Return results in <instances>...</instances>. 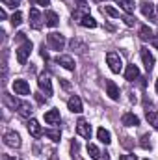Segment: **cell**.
Listing matches in <instances>:
<instances>
[{"label": "cell", "mask_w": 158, "mask_h": 160, "mask_svg": "<svg viewBox=\"0 0 158 160\" xmlns=\"http://www.w3.org/2000/svg\"><path fill=\"white\" fill-rule=\"evenodd\" d=\"M106 63L110 65V71H112V73H121V69H123V62H121L119 54L114 52V50L106 54Z\"/></svg>", "instance_id": "6da1fadb"}, {"label": "cell", "mask_w": 158, "mask_h": 160, "mask_svg": "<svg viewBox=\"0 0 158 160\" xmlns=\"http://www.w3.org/2000/svg\"><path fill=\"white\" fill-rule=\"evenodd\" d=\"M30 52H32V41L26 39L19 48H17V62H19L21 65H24L26 60H28V56H30Z\"/></svg>", "instance_id": "7a4b0ae2"}, {"label": "cell", "mask_w": 158, "mask_h": 160, "mask_svg": "<svg viewBox=\"0 0 158 160\" xmlns=\"http://www.w3.org/2000/svg\"><path fill=\"white\" fill-rule=\"evenodd\" d=\"M48 45L54 48V50H63V47H65V38L62 36V34H58V32H50L48 34Z\"/></svg>", "instance_id": "3957f363"}, {"label": "cell", "mask_w": 158, "mask_h": 160, "mask_svg": "<svg viewBox=\"0 0 158 160\" xmlns=\"http://www.w3.org/2000/svg\"><path fill=\"white\" fill-rule=\"evenodd\" d=\"M4 143H6L7 147L17 149V147H21V136H19L17 132H13V130H7V132L4 134Z\"/></svg>", "instance_id": "277c9868"}, {"label": "cell", "mask_w": 158, "mask_h": 160, "mask_svg": "<svg viewBox=\"0 0 158 160\" xmlns=\"http://www.w3.org/2000/svg\"><path fill=\"white\" fill-rule=\"evenodd\" d=\"M37 86H39L41 91H45V95H52V82H50V77L48 75H39L37 78Z\"/></svg>", "instance_id": "5b68a950"}, {"label": "cell", "mask_w": 158, "mask_h": 160, "mask_svg": "<svg viewBox=\"0 0 158 160\" xmlns=\"http://www.w3.org/2000/svg\"><path fill=\"white\" fill-rule=\"evenodd\" d=\"M43 19H45V17H41V13H39L37 8H32V9H30V26H32L34 30H39L41 28Z\"/></svg>", "instance_id": "8992f818"}, {"label": "cell", "mask_w": 158, "mask_h": 160, "mask_svg": "<svg viewBox=\"0 0 158 160\" xmlns=\"http://www.w3.org/2000/svg\"><path fill=\"white\" fill-rule=\"evenodd\" d=\"M140 54H141V60H143V63H145L147 73H151V69H153V65H155V58H153V54H151L149 48H145V47L140 48Z\"/></svg>", "instance_id": "52a82bcc"}, {"label": "cell", "mask_w": 158, "mask_h": 160, "mask_svg": "<svg viewBox=\"0 0 158 160\" xmlns=\"http://www.w3.org/2000/svg\"><path fill=\"white\" fill-rule=\"evenodd\" d=\"M77 132H78L82 138L89 140V138H91V125H89L86 119H80L78 123H77Z\"/></svg>", "instance_id": "ba28073f"}, {"label": "cell", "mask_w": 158, "mask_h": 160, "mask_svg": "<svg viewBox=\"0 0 158 160\" xmlns=\"http://www.w3.org/2000/svg\"><path fill=\"white\" fill-rule=\"evenodd\" d=\"M13 89H15V93L17 95H30V86H28V82L26 80H15L13 82Z\"/></svg>", "instance_id": "9c48e42d"}, {"label": "cell", "mask_w": 158, "mask_h": 160, "mask_svg": "<svg viewBox=\"0 0 158 160\" xmlns=\"http://www.w3.org/2000/svg\"><path fill=\"white\" fill-rule=\"evenodd\" d=\"M121 123H123L125 127H138V125H140V118L134 116V114H130V112H126V114L121 118Z\"/></svg>", "instance_id": "30bf717a"}, {"label": "cell", "mask_w": 158, "mask_h": 160, "mask_svg": "<svg viewBox=\"0 0 158 160\" xmlns=\"http://www.w3.org/2000/svg\"><path fill=\"white\" fill-rule=\"evenodd\" d=\"M28 132H30L34 138H41V136H43V128H41V125L36 119L28 121Z\"/></svg>", "instance_id": "8fae6325"}, {"label": "cell", "mask_w": 158, "mask_h": 160, "mask_svg": "<svg viewBox=\"0 0 158 160\" xmlns=\"http://www.w3.org/2000/svg\"><path fill=\"white\" fill-rule=\"evenodd\" d=\"M67 106H69V110H71V112H75V114H80V112H82V101H80V97L73 95V97L67 101Z\"/></svg>", "instance_id": "7c38bea8"}, {"label": "cell", "mask_w": 158, "mask_h": 160, "mask_svg": "<svg viewBox=\"0 0 158 160\" xmlns=\"http://www.w3.org/2000/svg\"><path fill=\"white\" fill-rule=\"evenodd\" d=\"M87 11H89V8H87V6H86L84 2H80V4H78V8H77V9L73 11V19L80 22V21H82V19H84V17L87 15Z\"/></svg>", "instance_id": "4fadbf2b"}, {"label": "cell", "mask_w": 158, "mask_h": 160, "mask_svg": "<svg viewBox=\"0 0 158 160\" xmlns=\"http://www.w3.org/2000/svg\"><path fill=\"white\" fill-rule=\"evenodd\" d=\"M56 62H58L62 67H65L67 71H75V62H73V58H71V56H58V58H56Z\"/></svg>", "instance_id": "5bb4252c"}, {"label": "cell", "mask_w": 158, "mask_h": 160, "mask_svg": "<svg viewBox=\"0 0 158 160\" xmlns=\"http://www.w3.org/2000/svg\"><path fill=\"white\" fill-rule=\"evenodd\" d=\"M60 119H62V118H60V110H56V108H54V110H48V112L45 114V121H47L48 125H58Z\"/></svg>", "instance_id": "9a60e30c"}, {"label": "cell", "mask_w": 158, "mask_h": 160, "mask_svg": "<svg viewBox=\"0 0 158 160\" xmlns=\"http://www.w3.org/2000/svg\"><path fill=\"white\" fill-rule=\"evenodd\" d=\"M58 22H60V17H58L54 11H47V13H45V24H47V26L54 28V26H58Z\"/></svg>", "instance_id": "2e32d148"}, {"label": "cell", "mask_w": 158, "mask_h": 160, "mask_svg": "<svg viewBox=\"0 0 158 160\" xmlns=\"http://www.w3.org/2000/svg\"><path fill=\"white\" fill-rule=\"evenodd\" d=\"M106 93L110 95V99L117 101V99H119V88L116 86V82H112V80H108V82H106Z\"/></svg>", "instance_id": "e0dca14e"}, {"label": "cell", "mask_w": 158, "mask_h": 160, "mask_svg": "<svg viewBox=\"0 0 158 160\" xmlns=\"http://www.w3.org/2000/svg\"><path fill=\"white\" fill-rule=\"evenodd\" d=\"M116 4H117L125 13H128V15L134 13V0H116Z\"/></svg>", "instance_id": "ac0fdd59"}, {"label": "cell", "mask_w": 158, "mask_h": 160, "mask_svg": "<svg viewBox=\"0 0 158 160\" xmlns=\"http://www.w3.org/2000/svg\"><path fill=\"white\" fill-rule=\"evenodd\" d=\"M138 77H140V69H138L134 63H132V65H128V67H126V71H125V78L128 80V82H132V80H136Z\"/></svg>", "instance_id": "d6986e66"}, {"label": "cell", "mask_w": 158, "mask_h": 160, "mask_svg": "<svg viewBox=\"0 0 158 160\" xmlns=\"http://www.w3.org/2000/svg\"><path fill=\"white\" fill-rule=\"evenodd\" d=\"M140 6H141V13H143L145 17L155 19V6H153L151 2H141Z\"/></svg>", "instance_id": "ffe728a7"}, {"label": "cell", "mask_w": 158, "mask_h": 160, "mask_svg": "<svg viewBox=\"0 0 158 160\" xmlns=\"http://www.w3.org/2000/svg\"><path fill=\"white\" fill-rule=\"evenodd\" d=\"M97 138H99V140H101L102 143H106V145H108V143L112 142V138H110V132H108L106 128H102V127H101V128L97 130Z\"/></svg>", "instance_id": "44dd1931"}, {"label": "cell", "mask_w": 158, "mask_h": 160, "mask_svg": "<svg viewBox=\"0 0 158 160\" xmlns=\"http://www.w3.org/2000/svg\"><path fill=\"white\" fill-rule=\"evenodd\" d=\"M4 102L9 106V108H19V104H21V101H17V99H11V95L9 93H4Z\"/></svg>", "instance_id": "7402d4cb"}, {"label": "cell", "mask_w": 158, "mask_h": 160, "mask_svg": "<svg viewBox=\"0 0 158 160\" xmlns=\"http://www.w3.org/2000/svg\"><path fill=\"white\" fill-rule=\"evenodd\" d=\"M140 39L147 41V39H153V30L149 26H141L140 28Z\"/></svg>", "instance_id": "603a6c76"}, {"label": "cell", "mask_w": 158, "mask_h": 160, "mask_svg": "<svg viewBox=\"0 0 158 160\" xmlns=\"http://www.w3.org/2000/svg\"><path fill=\"white\" fill-rule=\"evenodd\" d=\"M87 153H89V157H91L93 160L101 158V151H99V147L93 145V143H87Z\"/></svg>", "instance_id": "cb8c5ba5"}, {"label": "cell", "mask_w": 158, "mask_h": 160, "mask_svg": "<svg viewBox=\"0 0 158 160\" xmlns=\"http://www.w3.org/2000/svg\"><path fill=\"white\" fill-rule=\"evenodd\" d=\"M80 24L86 26V28H97V21H95L93 17H89V15H86V17L80 21Z\"/></svg>", "instance_id": "d4e9b609"}, {"label": "cell", "mask_w": 158, "mask_h": 160, "mask_svg": "<svg viewBox=\"0 0 158 160\" xmlns=\"http://www.w3.org/2000/svg\"><path fill=\"white\" fill-rule=\"evenodd\" d=\"M17 110H19V114H21V116H24V118H28V116L32 114V106H30V104H26V102H21Z\"/></svg>", "instance_id": "484cf974"}, {"label": "cell", "mask_w": 158, "mask_h": 160, "mask_svg": "<svg viewBox=\"0 0 158 160\" xmlns=\"http://www.w3.org/2000/svg\"><path fill=\"white\" fill-rule=\"evenodd\" d=\"M147 121L153 125L155 130H158V114L156 112H147Z\"/></svg>", "instance_id": "4316f807"}, {"label": "cell", "mask_w": 158, "mask_h": 160, "mask_svg": "<svg viewBox=\"0 0 158 160\" xmlns=\"http://www.w3.org/2000/svg\"><path fill=\"white\" fill-rule=\"evenodd\" d=\"M21 22H22V13H21V11H15V13L11 15V24H13V26H19Z\"/></svg>", "instance_id": "83f0119b"}, {"label": "cell", "mask_w": 158, "mask_h": 160, "mask_svg": "<svg viewBox=\"0 0 158 160\" xmlns=\"http://www.w3.org/2000/svg\"><path fill=\"white\" fill-rule=\"evenodd\" d=\"M140 145H141L143 149H151V147H153V145H151V136H149V134H143V136H141Z\"/></svg>", "instance_id": "f1b7e54d"}, {"label": "cell", "mask_w": 158, "mask_h": 160, "mask_svg": "<svg viewBox=\"0 0 158 160\" xmlns=\"http://www.w3.org/2000/svg\"><path fill=\"white\" fill-rule=\"evenodd\" d=\"M102 11H106V13H108L110 17H114V19H117V17H119V11L116 9V8H112V6H104V8H102Z\"/></svg>", "instance_id": "f546056e"}, {"label": "cell", "mask_w": 158, "mask_h": 160, "mask_svg": "<svg viewBox=\"0 0 158 160\" xmlns=\"http://www.w3.org/2000/svg\"><path fill=\"white\" fill-rule=\"evenodd\" d=\"M45 134H47L52 142H60V130H45Z\"/></svg>", "instance_id": "4dcf8cb0"}, {"label": "cell", "mask_w": 158, "mask_h": 160, "mask_svg": "<svg viewBox=\"0 0 158 160\" xmlns=\"http://www.w3.org/2000/svg\"><path fill=\"white\" fill-rule=\"evenodd\" d=\"M2 4L7 6V8H17L21 4V0H2Z\"/></svg>", "instance_id": "1f68e13d"}, {"label": "cell", "mask_w": 158, "mask_h": 160, "mask_svg": "<svg viewBox=\"0 0 158 160\" xmlns=\"http://www.w3.org/2000/svg\"><path fill=\"white\" fill-rule=\"evenodd\" d=\"M123 21H125V24H126V26H134V22H136V19H132L130 15H126Z\"/></svg>", "instance_id": "d6a6232c"}, {"label": "cell", "mask_w": 158, "mask_h": 160, "mask_svg": "<svg viewBox=\"0 0 158 160\" xmlns=\"http://www.w3.org/2000/svg\"><path fill=\"white\" fill-rule=\"evenodd\" d=\"M71 47H73V48H80V52L84 50V45H82V43H78L77 39H73V41H71Z\"/></svg>", "instance_id": "836d02e7"}, {"label": "cell", "mask_w": 158, "mask_h": 160, "mask_svg": "<svg viewBox=\"0 0 158 160\" xmlns=\"http://www.w3.org/2000/svg\"><path fill=\"white\" fill-rule=\"evenodd\" d=\"M119 160H138V157L136 155H121Z\"/></svg>", "instance_id": "e575fe53"}, {"label": "cell", "mask_w": 158, "mask_h": 160, "mask_svg": "<svg viewBox=\"0 0 158 160\" xmlns=\"http://www.w3.org/2000/svg\"><path fill=\"white\" fill-rule=\"evenodd\" d=\"M36 2H37L39 6H48V4H50V0H36Z\"/></svg>", "instance_id": "d590c367"}, {"label": "cell", "mask_w": 158, "mask_h": 160, "mask_svg": "<svg viewBox=\"0 0 158 160\" xmlns=\"http://www.w3.org/2000/svg\"><path fill=\"white\" fill-rule=\"evenodd\" d=\"M2 160H19V158H17V157H11V155H4Z\"/></svg>", "instance_id": "8d00e7d4"}, {"label": "cell", "mask_w": 158, "mask_h": 160, "mask_svg": "<svg viewBox=\"0 0 158 160\" xmlns=\"http://www.w3.org/2000/svg\"><path fill=\"white\" fill-rule=\"evenodd\" d=\"M153 45H155V48H158V36H153Z\"/></svg>", "instance_id": "74e56055"}, {"label": "cell", "mask_w": 158, "mask_h": 160, "mask_svg": "<svg viewBox=\"0 0 158 160\" xmlns=\"http://www.w3.org/2000/svg\"><path fill=\"white\" fill-rule=\"evenodd\" d=\"M36 99H37V102H45V97L43 95H36Z\"/></svg>", "instance_id": "f35d334b"}, {"label": "cell", "mask_w": 158, "mask_h": 160, "mask_svg": "<svg viewBox=\"0 0 158 160\" xmlns=\"http://www.w3.org/2000/svg\"><path fill=\"white\" fill-rule=\"evenodd\" d=\"M156 93H158V78H156Z\"/></svg>", "instance_id": "ab89813d"}, {"label": "cell", "mask_w": 158, "mask_h": 160, "mask_svg": "<svg viewBox=\"0 0 158 160\" xmlns=\"http://www.w3.org/2000/svg\"><path fill=\"white\" fill-rule=\"evenodd\" d=\"M95 2H102V0H95Z\"/></svg>", "instance_id": "60d3db41"}, {"label": "cell", "mask_w": 158, "mask_h": 160, "mask_svg": "<svg viewBox=\"0 0 158 160\" xmlns=\"http://www.w3.org/2000/svg\"><path fill=\"white\" fill-rule=\"evenodd\" d=\"M145 160H147V158H145Z\"/></svg>", "instance_id": "b9f144b4"}]
</instances>
